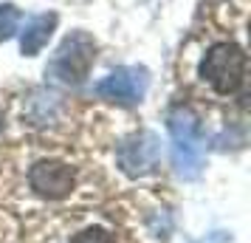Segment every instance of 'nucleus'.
<instances>
[{
    "label": "nucleus",
    "mask_w": 251,
    "mask_h": 243,
    "mask_svg": "<svg viewBox=\"0 0 251 243\" xmlns=\"http://www.w3.org/2000/svg\"><path fill=\"white\" fill-rule=\"evenodd\" d=\"M172 139V162L183 178H195L203 167V130L201 119L189 108H175L167 119Z\"/></svg>",
    "instance_id": "1"
},
{
    "label": "nucleus",
    "mask_w": 251,
    "mask_h": 243,
    "mask_svg": "<svg viewBox=\"0 0 251 243\" xmlns=\"http://www.w3.org/2000/svg\"><path fill=\"white\" fill-rule=\"evenodd\" d=\"M246 51L237 43H217L203 54L201 77L217 96H231L246 82Z\"/></svg>",
    "instance_id": "2"
},
{
    "label": "nucleus",
    "mask_w": 251,
    "mask_h": 243,
    "mask_svg": "<svg viewBox=\"0 0 251 243\" xmlns=\"http://www.w3.org/2000/svg\"><path fill=\"white\" fill-rule=\"evenodd\" d=\"M93 62H96V43H93V37L85 34V31H74L54 51L46 74L54 77L57 82H65V85H82L85 77L91 74Z\"/></svg>",
    "instance_id": "3"
},
{
    "label": "nucleus",
    "mask_w": 251,
    "mask_h": 243,
    "mask_svg": "<svg viewBox=\"0 0 251 243\" xmlns=\"http://www.w3.org/2000/svg\"><path fill=\"white\" fill-rule=\"evenodd\" d=\"M76 167L62 159H40L28 167V187L31 192L46 201H62L76 189Z\"/></svg>",
    "instance_id": "4"
},
{
    "label": "nucleus",
    "mask_w": 251,
    "mask_h": 243,
    "mask_svg": "<svg viewBox=\"0 0 251 243\" xmlns=\"http://www.w3.org/2000/svg\"><path fill=\"white\" fill-rule=\"evenodd\" d=\"M161 159V144L152 133H136L119 144L116 162L127 175H147Z\"/></svg>",
    "instance_id": "5"
},
{
    "label": "nucleus",
    "mask_w": 251,
    "mask_h": 243,
    "mask_svg": "<svg viewBox=\"0 0 251 243\" xmlns=\"http://www.w3.org/2000/svg\"><path fill=\"white\" fill-rule=\"evenodd\" d=\"M147 82L150 77L144 68H116L96 85V93L116 105H136L147 91Z\"/></svg>",
    "instance_id": "6"
},
{
    "label": "nucleus",
    "mask_w": 251,
    "mask_h": 243,
    "mask_svg": "<svg viewBox=\"0 0 251 243\" xmlns=\"http://www.w3.org/2000/svg\"><path fill=\"white\" fill-rule=\"evenodd\" d=\"M62 110H65L62 96L57 91H46V88L34 91L28 96V102H25V119H28V125H40V128L57 125Z\"/></svg>",
    "instance_id": "7"
},
{
    "label": "nucleus",
    "mask_w": 251,
    "mask_h": 243,
    "mask_svg": "<svg viewBox=\"0 0 251 243\" xmlns=\"http://www.w3.org/2000/svg\"><path fill=\"white\" fill-rule=\"evenodd\" d=\"M54 28H57V14H54V12L31 17V20L25 23L23 34H20V51H23L25 57H34V54H40V51L46 48V43L51 40Z\"/></svg>",
    "instance_id": "8"
},
{
    "label": "nucleus",
    "mask_w": 251,
    "mask_h": 243,
    "mask_svg": "<svg viewBox=\"0 0 251 243\" xmlns=\"http://www.w3.org/2000/svg\"><path fill=\"white\" fill-rule=\"evenodd\" d=\"M71 243H119V241H116L113 232L104 229V226H85L71 238Z\"/></svg>",
    "instance_id": "9"
},
{
    "label": "nucleus",
    "mask_w": 251,
    "mask_h": 243,
    "mask_svg": "<svg viewBox=\"0 0 251 243\" xmlns=\"http://www.w3.org/2000/svg\"><path fill=\"white\" fill-rule=\"evenodd\" d=\"M17 26H20V12L14 9V6H0V43L3 40H9V37L17 31Z\"/></svg>",
    "instance_id": "10"
}]
</instances>
